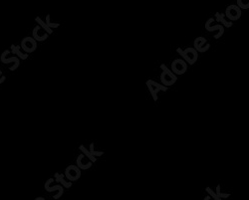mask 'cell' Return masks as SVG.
I'll return each mask as SVG.
<instances>
[{"mask_svg":"<svg viewBox=\"0 0 249 200\" xmlns=\"http://www.w3.org/2000/svg\"><path fill=\"white\" fill-rule=\"evenodd\" d=\"M160 69L162 70V73L160 75V82L163 86L171 87L178 81V77L175 73H173L172 70H170L164 64L160 65Z\"/></svg>","mask_w":249,"mask_h":200,"instance_id":"1","label":"cell"},{"mask_svg":"<svg viewBox=\"0 0 249 200\" xmlns=\"http://www.w3.org/2000/svg\"><path fill=\"white\" fill-rule=\"evenodd\" d=\"M177 52L181 56V58L184 60V61L190 64V65H194L198 59V52L194 48H186L185 50H182L180 47L177 49Z\"/></svg>","mask_w":249,"mask_h":200,"instance_id":"2","label":"cell"},{"mask_svg":"<svg viewBox=\"0 0 249 200\" xmlns=\"http://www.w3.org/2000/svg\"><path fill=\"white\" fill-rule=\"evenodd\" d=\"M146 84H147V87H148V89H149L155 102H157L158 99H159V97H158L159 92H160V91L167 92L169 90V87L163 86L162 84H159V83L153 81V80H148Z\"/></svg>","mask_w":249,"mask_h":200,"instance_id":"3","label":"cell"},{"mask_svg":"<svg viewBox=\"0 0 249 200\" xmlns=\"http://www.w3.org/2000/svg\"><path fill=\"white\" fill-rule=\"evenodd\" d=\"M186 70H188V63H186L183 59H176L172 63V71L177 76L183 75Z\"/></svg>","mask_w":249,"mask_h":200,"instance_id":"4","label":"cell"},{"mask_svg":"<svg viewBox=\"0 0 249 200\" xmlns=\"http://www.w3.org/2000/svg\"><path fill=\"white\" fill-rule=\"evenodd\" d=\"M65 176L69 182H76L81 177V169L77 166H70L66 168Z\"/></svg>","mask_w":249,"mask_h":200,"instance_id":"5","label":"cell"},{"mask_svg":"<svg viewBox=\"0 0 249 200\" xmlns=\"http://www.w3.org/2000/svg\"><path fill=\"white\" fill-rule=\"evenodd\" d=\"M213 21V18H211L205 22V30L209 32H213L215 30H218V34L214 36V39H219L224 34V26L221 24H217L214 26H212V22Z\"/></svg>","mask_w":249,"mask_h":200,"instance_id":"6","label":"cell"},{"mask_svg":"<svg viewBox=\"0 0 249 200\" xmlns=\"http://www.w3.org/2000/svg\"><path fill=\"white\" fill-rule=\"evenodd\" d=\"M194 48L197 52L203 53L211 48V44L207 43V40L204 37H197L194 42Z\"/></svg>","mask_w":249,"mask_h":200,"instance_id":"7","label":"cell"},{"mask_svg":"<svg viewBox=\"0 0 249 200\" xmlns=\"http://www.w3.org/2000/svg\"><path fill=\"white\" fill-rule=\"evenodd\" d=\"M225 15L227 16V18H230L231 20H232V21H234V20H238L240 18L241 11L237 6L231 5L227 7Z\"/></svg>","mask_w":249,"mask_h":200,"instance_id":"8","label":"cell"},{"mask_svg":"<svg viewBox=\"0 0 249 200\" xmlns=\"http://www.w3.org/2000/svg\"><path fill=\"white\" fill-rule=\"evenodd\" d=\"M215 17H216V22L221 23V25H223L224 27L231 28V27L233 26V23H232V22L227 21V20L224 19V15H223V14H220V13L216 12V13H215Z\"/></svg>","mask_w":249,"mask_h":200,"instance_id":"9","label":"cell"},{"mask_svg":"<svg viewBox=\"0 0 249 200\" xmlns=\"http://www.w3.org/2000/svg\"><path fill=\"white\" fill-rule=\"evenodd\" d=\"M85 155L83 154V153H81L79 156H78V158H77V167L80 168V169H84V170H86V169H89L91 167H92V162L90 161L87 165H83L82 164V158L84 157Z\"/></svg>","mask_w":249,"mask_h":200,"instance_id":"10","label":"cell"},{"mask_svg":"<svg viewBox=\"0 0 249 200\" xmlns=\"http://www.w3.org/2000/svg\"><path fill=\"white\" fill-rule=\"evenodd\" d=\"M55 176H56V181H57L58 183H62V185H63L64 187H66V188H70V187L73 185V183H72V182L68 183V182H66V181H65V179H64V175H63V174L56 173V174H55Z\"/></svg>","mask_w":249,"mask_h":200,"instance_id":"11","label":"cell"},{"mask_svg":"<svg viewBox=\"0 0 249 200\" xmlns=\"http://www.w3.org/2000/svg\"><path fill=\"white\" fill-rule=\"evenodd\" d=\"M79 150H81L83 154L86 155L92 163H96V162H97V158H96V156L92 155V154L90 153V151H89V150H88L84 146H80V147H79Z\"/></svg>","mask_w":249,"mask_h":200,"instance_id":"12","label":"cell"},{"mask_svg":"<svg viewBox=\"0 0 249 200\" xmlns=\"http://www.w3.org/2000/svg\"><path fill=\"white\" fill-rule=\"evenodd\" d=\"M216 195H217L220 199H222V198H228V197L231 196L230 193H222V192H221V185H220V184H218V185L216 186Z\"/></svg>","mask_w":249,"mask_h":200,"instance_id":"13","label":"cell"},{"mask_svg":"<svg viewBox=\"0 0 249 200\" xmlns=\"http://www.w3.org/2000/svg\"><path fill=\"white\" fill-rule=\"evenodd\" d=\"M89 151H90V153H91L92 155H94V156H101V155L104 154V151H97V150H94V144H93V143L90 145V150H89Z\"/></svg>","mask_w":249,"mask_h":200,"instance_id":"14","label":"cell"},{"mask_svg":"<svg viewBox=\"0 0 249 200\" xmlns=\"http://www.w3.org/2000/svg\"><path fill=\"white\" fill-rule=\"evenodd\" d=\"M53 190H59V194L57 195V196H55V198L56 199H58L59 197H61L62 196V194H63V187L62 186H60V185H57V186H55V187H53V188H49V191H53Z\"/></svg>","mask_w":249,"mask_h":200,"instance_id":"15","label":"cell"},{"mask_svg":"<svg viewBox=\"0 0 249 200\" xmlns=\"http://www.w3.org/2000/svg\"><path fill=\"white\" fill-rule=\"evenodd\" d=\"M205 191L209 192V194H210L213 199H215V200H221V199L216 195V193H215V192H213V190H212V188H211V187L207 186V187L205 188Z\"/></svg>","mask_w":249,"mask_h":200,"instance_id":"16","label":"cell"},{"mask_svg":"<svg viewBox=\"0 0 249 200\" xmlns=\"http://www.w3.org/2000/svg\"><path fill=\"white\" fill-rule=\"evenodd\" d=\"M204 199H205V200H210V199H211V196H206Z\"/></svg>","mask_w":249,"mask_h":200,"instance_id":"17","label":"cell"}]
</instances>
